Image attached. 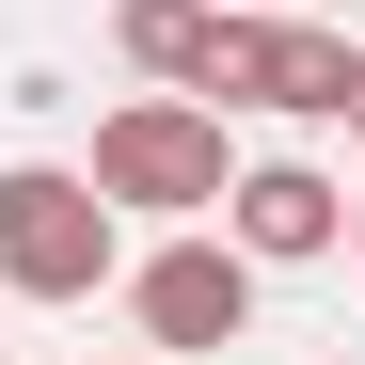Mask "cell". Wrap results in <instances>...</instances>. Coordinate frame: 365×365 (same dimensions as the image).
<instances>
[{"mask_svg":"<svg viewBox=\"0 0 365 365\" xmlns=\"http://www.w3.org/2000/svg\"><path fill=\"white\" fill-rule=\"evenodd\" d=\"M96 207L111 222H191V207H222V111L207 96H128V111H96Z\"/></svg>","mask_w":365,"mask_h":365,"instance_id":"cell-1","label":"cell"},{"mask_svg":"<svg viewBox=\"0 0 365 365\" xmlns=\"http://www.w3.org/2000/svg\"><path fill=\"white\" fill-rule=\"evenodd\" d=\"M0 286H16V302H96V286H111V207H96V175L0 159Z\"/></svg>","mask_w":365,"mask_h":365,"instance_id":"cell-2","label":"cell"},{"mask_svg":"<svg viewBox=\"0 0 365 365\" xmlns=\"http://www.w3.org/2000/svg\"><path fill=\"white\" fill-rule=\"evenodd\" d=\"M128 318H143V349H238L255 334V255L238 238H175V255L128 270Z\"/></svg>","mask_w":365,"mask_h":365,"instance_id":"cell-3","label":"cell"},{"mask_svg":"<svg viewBox=\"0 0 365 365\" xmlns=\"http://www.w3.org/2000/svg\"><path fill=\"white\" fill-rule=\"evenodd\" d=\"M222 238H238L255 270H302V255L349 238V191H334L318 159H255V175H222Z\"/></svg>","mask_w":365,"mask_h":365,"instance_id":"cell-4","label":"cell"},{"mask_svg":"<svg viewBox=\"0 0 365 365\" xmlns=\"http://www.w3.org/2000/svg\"><path fill=\"white\" fill-rule=\"evenodd\" d=\"M334 96H349V32H318V16L286 0V16H270V80H255V111H318V128H334Z\"/></svg>","mask_w":365,"mask_h":365,"instance_id":"cell-5","label":"cell"},{"mask_svg":"<svg viewBox=\"0 0 365 365\" xmlns=\"http://www.w3.org/2000/svg\"><path fill=\"white\" fill-rule=\"evenodd\" d=\"M222 0H111V48H128L143 80H191V48H207Z\"/></svg>","mask_w":365,"mask_h":365,"instance_id":"cell-6","label":"cell"},{"mask_svg":"<svg viewBox=\"0 0 365 365\" xmlns=\"http://www.w3.org/2000/svg\"><path fill=\"white\" fill-rule=\"evenodd\" d=\"M334 128H349V143H365V48H349V96H334Z\"/></svg>","mask_w":365,"mask_h":365,"instance_id":"cell-7","label":"cell"},{"mask_svg":"<svg viewBox=\"0 0 365 365\" xmlns=\"http://www.w3.org/2000/svg\"><path fill=\"white\" fill-rule=\"evenodd\" d=\"M349 255H365V191H349Z\"/></svg>","mask_w":365,"mask_h":365,"instance_id":"cell-8","label":"cell"},{"mask_svg":"<svg viewBox=\"0 0 365 365\" xmlns=\"http://www.w3.org/2000/svg\"><path fill=\"white\" fill-rule=\"evenodd\" d=\"M238 16H286V0H238Z\"/></svg>","mask_w":365,"mask_h":365,"instance_id":"cell-9","label":"cell"},{"mask_svg":"<svg viewBox=\"0 0 365 365\" xmlns=\"http://www.w3.org/2000/svg\"><path fill=\"white\" fill-rule=\"evenodd\" d=\"M0 365H16V349H0Z\"/></svg>","mask_w":365,"mask_h":365,"instance_id":"cell-10","label":"cell"}]
</instances>
